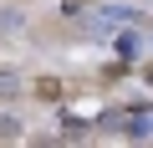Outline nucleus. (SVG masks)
<instances>
[{"label":"nucleus","mask_w":153,"mask_h":148,"mask_svg":"<svg viewBox=\"0 0 153 148\" xmlns=\"http://www.w3.org/2000/svg\"><path fill=\"white\" fill-rule=\"evenodd\" d=\"M112 51H117L123 61H138V51H143V41H138L133 31H117V36H112Z\"/></svg>","instance_id":"2"},{"label":"nucleus","mask_w":153,"mask_h":148,"mask_svg":"<svg viewBox=\"0 0 153 148\" xmlns=\"http://www.w3.org/2000/svg\"><path fill=\"white\" fill-rule=\"evenodd\" d=\"M128 138H153V107H138V112H128V128H123Z\"/></svg>","instance_id":"1"},{"label":"nucleus","mask_w":153,"mask_h":148,"mask_svg":"<svg viewBox=\"0 0 153 148\" xmlns=\"http://www.w3.org/2000/svg\"><path fill=\"white\" fill-rule=\"evenodd\" d=\"M148 87H153V66H148Z\"/></svg>","instance_id":"7"},{"label":"nucleus","mask_w":153,"mask_h":148,"mask_svg":"<svg viewBox=\"0 0 153 148\" xmlns=\"http://www.w3.org/2000/svg\"><path fill=\"white\" fill-rule=\"evenodd\" d=\"M21 87H26V82L16 77V71H0V97H16Z\"/></svg>","instance_id":"5"},{"label":"nucleus","mask_w":153,"mask_h":148,"mask_svg":"<svg viewBox=\"0 0 153 148\" xmlns=\"http://www.w3.org/2000/svg\"><path fill=\"white\" fill-rule=\"evenodd\" d=\"M148 46H153V31H148Z\"/></svg>","instance_id":"8"},{"label":"nucleus","mask_w":153,"mask_h":148,"mask_svg":"<svg viewBox=\"0 0 153 148\" xmlns=\"http://www.w3.org/2000/svg\"><path fill=\"white\" fill-rule=\"evenodd\" d=\"M21 26V10H0V31H16Z\"/></svg>","instance_id":"6"},{"label":"nucleus","mask_w":153,"mask_h":148,"mask_svg":"<svg viewBox=\"0 0 153 148\" xmlns=\"http://www.w3.org/2000/svg\"><path fill=\"white\" fill-rule=\"evenodd\" d=\"M102 16H107V21H117V26H133V21H143V16H138V5H123V0L102 5Z\"/></svg>","instance_id":"3"},{"label":"nucleus","mask_w":153,"mask_h":148,"mask_svg":"<svg viewBox=\"0 0 153 148\" xmlns=\"http://www.w3.org/2000/svg\"><path fill=\"white\" fill-rule=\"evenodd\" d=\"M102 128L123 133V128H128V107H112V112H102Z\"/></svg>","instance_id":"4"}]
</instances>
